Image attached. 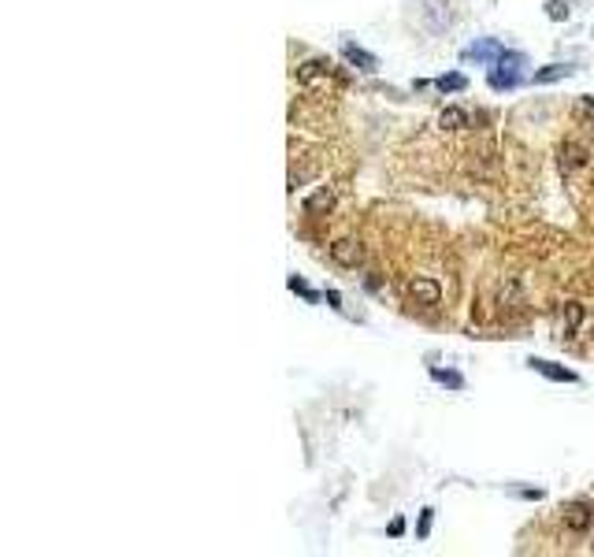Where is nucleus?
<instances>
[{
  "instance_id": "0eeeda50",
  "label": "nucleus",
  "mask_w": 594,
  "mask_h": 557,
  "mask_svg": "<svg viewBox=\"0 0 594 557\" xmlns=\"http://www.w3.org/2000/svg\"><path fill=\"white\" fill-rule=\"evenodd\" d=\"M468 123L472 119H468V112H464V108H442L438 112V126H442V131H464Z\"/></svg>"
},
{
  "instance_id": "7ed1b4c3",
  "label": "nucleus",
  "mask_w": 594,
  "mask_h": 557,
  "mask_svg": "<svg viewBox=\"0 0 594 557\" xmlns=\"http://www.w3.org/2000/svg\"><path fill=\"white\" fill-rule=\"evenodd\" d=\"M405 294L413 297L416 305H438L442 286L435 283V278H409V283H405Z\"/></svg>"
},
{
  "instance_id": "9d476101",
  "label": "nucleus",
  "mask_w": 594,
  "mask_h": 557,
  "mask_svg": "<svg viewBox=\"0 0 594 557\" xmlns=\"http://www.w3.org/2000/svg\"><path fill=\"white\" fill-rule=\"evenodd\" d=\"M342 52H345V60L356 63L361 71H375V56H372V52H364V49H356V45H345Z\"/></svg>"
},
{
  "instance_id": "6e6552de",
  "label": "nucleus",
  "mask_w": 594,
  "mask_h": 557,
  "mask_svg": "<svg viewBox=\"0 0 594 557\" xmlns=\"http://www.w3.org/2000/svg\"><path fill=\"white\" fill-rule=\"evenodd\" d=\"M583 324V305H565V313H561V335H572V331H576Z\"/></svg>"
},
{
  "instance_id": "2eb2a0df",
  "label": "nucleus",
  "mask_w": 594,
  "mask_h": 557,
  "mask_svg": "<svg viewBox=\"0 0 594 557\" xmlns=\"http://www.w3.org/2000/svg\"><path fill=\"white\" fill-rule=\"evenodd\" d=\"M290 290H297L301 297H305V301H316V294H312V290H308V286H305V283H301V278H290Z\"/></svg>"
},
{
  "instance_id": "f8f14e48",
  "label": "nucleus",
  "mask_w": 594,
  "mask_h": 557,
  "mask_svg": "<svg viewBox=\"0 0 594 557\" xmlns=\"http://www.w3.org/2000/svg\"><path fill=\"white\" fill-rule=\"evenodd\" d=\"M431 376H435V383H446V387H453V390H461V387H464V379L457 376V372H442V368H435Z\"/></svg>"
},
{
  "instance_id": "9b49d317",
  "label": "nucleus",
  "mask_w": 594,
  "mask_h": 557,
  "mask_svg": "<svg viewBox=\"0 0 594 557\" xmlns=\"http://www.w3.org/2000/svg\"><path fill=\"white\" fill-rule=\"evenodd\" d=\"M568 74H572L568 63H550V67L535 71V82H557V78H568Z\"/></svg>"
},
{
  "instance_id": "ddd939ff",
  "label": "nucleus",
  "mask_w": 594,
  "mask_h": 557,
  "mask_svg": "<svg viewBox=\"0 0 594 557\" xmlns=\"http://www.w3.org/2000/svg\"><path fill=\"white\" fill-rule=\"evenodd\" d=\"M435 85H438L442 93H457V90H464V85H468V82H464L461 74H446V78H438Z\"/></svg>"
},
{
  "instance_id": "39448f33",
  "label": "nucleus",
  "mask_w": 594,
  "mask_h": 557,
  "mask_svg": "<svg viewBox=\"0 0 594 557\" xmlns=\"http://www.w3.org/2000/svg\"><path fill=\"white\" fill-rule=\"evenodd\" d=\"M505 56V45L502 41H479V45H472L464 52V60H479V63H498Z\"/></svg>"
},
{
  "instance_id": "423d86ee",
  "label": "nucleus",
  "mask_w": 594,
  "mask_h": 557,
  "mask_svg": "<svg viewBox=\"0 0 594 557\" xmlns=\"http://www.w3.org/2000/svg\"><path fill=\"white\" fill-rule=\"evenodd\" d=\"M531 368H535V372H543V376H546V379H554V383H576V372L561 368V364H550V360H531Z\"/></svg>"
},
{
  "instance_id": "20e7f679",
  "label": "nucleus",
  "mask_w": 594,
  "mask_h": 557,
  "mask_svg": "<svg viewBox=\"0 0 594 557\" xmlns=\"http://www.w3.org/2000/svg\"><path fill=\"white\" fill-rule=\"evenodd\" d=\"M361 245H356V242H349V238H342V242H334L331 245V260L334 264H342V267H356V264H361Z\"/></svg>"
},
{
  "instance_id": "dca6fc26",
  "label": "nucleus",
  "mask_w": 594,
  "mask_h": 557,
  "mask_svg": "<svg viewBox=\"0 0 594 557\" xmlns=\"http://www.w3.org/2000/svg\"><path fill=\"white\" fill-rule=\"evenodd\" d=\"M550 15H554V19H565L568 8H561V0H550Z\"/></svg>"
},
{
  "instance_id": "4468645a",
  "label": "nucleus",
  "mask_w": 594,
  "mask_h": 557,
  "mask_svg": "<svg viewBox=\"0 0 594 557\" xmlns=\"http://www.w3.org/2000/svg\"><path fill=\"white\" fill-rule=\"evenodd\" d=\"M583 160H587V156H583L579 145H565V156H561V164H565V167H579Z\"/></svg>"
},
{
  "instance_id": "f257e3e1",
  "label": "nucleus",
  "mask_w": 594,
  "mask_h": 557,
  "mask_svg": "<svg viewBox=\"0 0 594 557\" xmlns=\"http://www.w3.org/2000/svg\"><path fill=\"white\" fill-rule=\"evenodd\" d=\"M557 520L565 524L572 535H587L594 528V506L591 501H568V506L557 509Z\"/></svg>"
},
{
  "instance_id": "f03ea898",
  "label": "nucleus",
  "mask_w": 594,
  "mask_h": 557,
  "mask_svg": "<svg viewBox=\"0 0 594 557\" xmlns=\"http://www.w3.org/2000/svg\"><path fill=\"white\" fill-rule=\"evenodd\" d=\"M520 67H524L520 52H505V56L494 63V71H490V85H494V90H509V85H516V82H520Z\"/></svg>"
},
{
  "instance_id": "1a4fd4ad",
  "label": "nucleus",
  "mask_w": 594,
  "mask_h": 557,
  "mask_svg": "<svg viewBox=\"0 0 594 557\" xmlns=\"http://www.w3.org/2000/svg\"><path fill=\"white\" fill-rule=\"evenodd\" d=\"M331 201H334V194H331L327 186H323V190H316V194L305 201V212H308V216H320V212L331 208Z\"/></svg>"
}]
</instances>
